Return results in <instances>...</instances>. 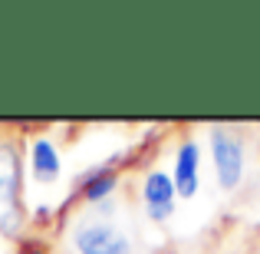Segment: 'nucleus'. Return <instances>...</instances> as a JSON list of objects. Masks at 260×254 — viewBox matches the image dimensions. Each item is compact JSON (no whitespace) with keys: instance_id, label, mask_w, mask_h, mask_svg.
Returning <instances> with one entry per match:
<instances>
[{"instance_id":"obj_1","label":"nucleus","mask_w":260,"mask_h":254,"mask_svg":"<svg viewBox=\"0 0 260 254\" xmlns=\"http://www.w3.org/2000/svg\"><path fill=\"white\" fill-rule=\"evenodd\" d=\"M26 155L17 135H0V238H20L26 228L23 208Z\"/></svg>"},{"instance_id":"obj_2","label":"nucleus","mask_w":260,"mask_h":254,"mask_svg":"<svg viewBox=\"0 0 260 254\" xmlns=\"http://www.w3.org/2000/svg\"><path fill=\"white\" fill-rule=\"evenodd\" d=\"M73 254H132V241L109 215H79L70 224Z\"/></svg>"},{"instance_id":"obj_3","label":"nucleus","mask_w":260,"mask_h":254,"mask_svg":"<svg viewBox=\"0 0 260 254\" xmlns=\"http://www.w3.org/2000/svg\"><path fill=\"white\" fill-rule=\"evenodd\" d=\"M208 146H211V159H214L217 185L224 191H234L244 182V168H247V152H244L241 135L231 132V129H211Z\"/></svg>"},{"instance_id":"obj_4","label":"nucleus","mask_w":260,"mask_h":254,"mask_svg":"<svg viewBox=\"0 0 260 254\" xmlns=\"http://www.w3.org/2000/svg\"><path fill=\"white\" fill-rule=\"evenodd\" d=\"M142 205H145V215L158 224L175 215L178 191H175V182H172V172H165V168H148L145 172V178H142Z\"/></svg>"},{"instance_id":"obj_5","label":"nucleus","mask_w":260,"mask_h":254,"mask_svg":"<svg viewBox=\"0 0 260 254\" xmlns=\"http://www.w3.org/2000/svg\"><path fill=\"white\" fill-rule=\"evenodd\" d=\"M26 168H30L33 182L37 185H53L63 175V159H59V149L50 135H33L30 146H26Z\"/></svg>"},{"instance_id":"obj_6","label":"nucleus","mask_w":260,"mask_h":254,"mask_svg":"<svg viewBox=\"0 0 260 254\" xmlns=\"http://www.w3.org/2000/svg\"><path fill=\"white\" fill-rule=\"evenodd\" d=\"M172 182L178 198H194L201 188V146L194 139H184L175 152V165H172Z\"/></svg>"},{"instance_id":"obj_7","label":"nucleus","mask_w":260,"mask_h":254,"mask_svg":"<svg viewBox=\"0 0 260 254\" xmlns=\"http://www.w3.org/2000/svg\"><path fill=\"white\" fill-rule=\"evenodd\" d=\"M115 188H119V168L115 165H95L79 178L76 198L86 202V205H99V202H106Z\"/></svg>"},{"instance_id":"obj_8","label":"nucleus","mask_w":260,"mask_h":254,"mask_svg":"<svg viewBox=\"0 0 260 254\" xmlns=\"http://www.w3.org/2000/svg\"><path fill=\"white\" fill-rule=\"evenodd\" d=\"M17 254H50V251H46L43 244H30V241H26V244H20Z\"/></svg>"},{"instance_id":"obj_9","label":"nucleus","mask_w":260,"mask_h":254,"mask_svg":"<svg viewBox=\"0 0 260 254\" xmlns=\"http://www.w3.org/2000/svg\"><path fill=\"white\" fill-rule=\"evenodd\" d=\"M0 254H4V251H0Z\"/></svg>"}]
</instances>
